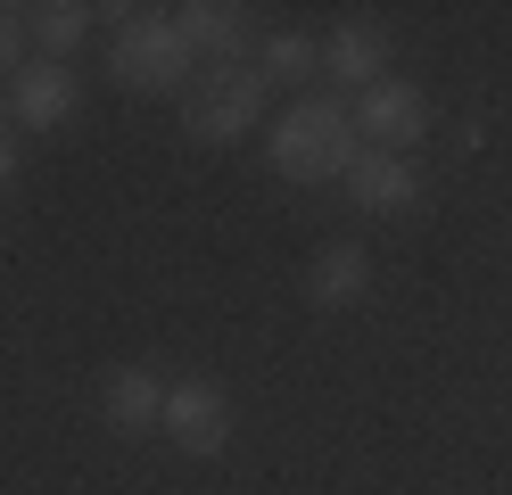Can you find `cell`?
Wrapping results in <instances>:
<instances>
[{
  "mask_svg": "<svg viewBox=\"0 0 512 495\" xmlns=\"http://www.w3.org/2000/svg\"><path fill=\"white\" fill-rule=\"evenodd\" d=\"M190 58H215V66H240L248 58V9L240 0H190V9H174Z\"/></svg>",
  "mask_w": 512,
  "mask_h": 495,
  "instance_id": "cell-8",
  "label": "cell"
},
{
  "mask_svg": "<svg viewBox=\"0 0 512 495\" xmlns=\"http://www.w3.org/2000/svg\"><path fill=\"white\" fill-rule=\"evenodd\" d=\"M347 116H356V141H364V149H397V157H405V149L430 132V99H422V83L380 75L372 91H356V108H347Z\"/></svg>",
  "mask_w": 512,
  "mask_h": 495,
  "instance_id": "cell-4",
  "label": "cell"
},
{
  "mask_svg": "<svg viewBox=\"0 0 512 495\" xmlns=\"http://www.w3.org/2000/svg\"><path fill=\"white\" fill-rule=\"evenodd\" d=\"M108 75H116L124 91H141V99L182 91V83H190V42H182L174 9H124L116 42H108Z\"/></svg>",
  "mask_w": 512,
  "mask_h": 495,
  "instance_id": "cell-2",
  "label": "cell"
},
{
  "mask_svg": "<svg viewBox=\"0 0 512 495\" xmlns=\"http://www.w3.org/2000/svg\"><path fill=\"white\" fill-rule=\"evenodd\" d=\"M100 413H108L116 438H141V429L166 421V380L141 372V363H124V372H108V388H100Z\"/></svg>",
  "mask_w": 512,
  "mask_h": 495,
  "instance_id": "cell-10",
  "label": "cell"
},
{
  "mask_svg": "<svg viewBox=\"0 0 512 495\" xmlns=\"http://www.w3.org/2000/svg\"><path fill=\"white\" fill-rule=\"evenodd\" d=\"M157 429H166L182 454L207 462V454L232 446V396H223L215 380H174V388H166V421H157Z\"/></svg>",
  "mask_w": 512,
  "mask_h": 495,
  "instance_id": "cell-5",
  "label": "cell"
},
{
  "mask_svg": "<svg viewBox=\"0 0 512 495\" xmlns=\"http://www.w3.org/2000/svg\"><path fill=\"white\" fill-rule=\"evenodd\" d=\"M339 182H347V198H356L364 215H405L413 198H422V174H413V157H397V149H364Z\"/></svg>",
  "mask_w": 512,
  "mask_h": 495,
  "instance_id": "cell-7",
  "label": "cell"
},
{
  "mask_svg": "<svg viewBox=\"0 0 512 495\" xmlns=\"http://www.w3.org/2000/svg\"><path fill=\"white\" fill-rule=\"evenodd\" d=\"M265 157H273L281 182H339L347 165L364 157V141H356V116H347L339 99H298V108L273 116Z\"/></svg>",
  "mask_w": 512,
  "mask_h": 495,
  "instance_id": "cell-1",
  "label": "cell"
},
{
  "mask_svg": "<svg viewBox=\"0 0 512 495\" xmlns=\"http://www.w3.org/2000/svg\"><path fill=\"white\" fill-rule=\"evenodd\" d=\"M25 33L67 66V58L83 50V33H91V9H83V0H42V9H25Z\"/></svg>",
  "mask_w": 512,
  "mask_h": 495,
  "instance_id": "cell-13",
  "label": "cell"
},
{
  "mask_svg": "<svg viewBox=\"0 0 512 495\" xmlns=\"http://www.w3.org/2000/svg\"><path fill=\"white\" fill-rule=\"evenodd\" d=\"M256 75L265 83H314L323 75V42L314 33H265L256 42Z\"/></svg>",
  "mask_w": 512,
  "mask_h": 495,
  "instance_id": "cell-12",
  "label": "cell"
},
{
  "mask_svg": "<svg viewBox=\"0 0 512 495\" xmlns=\"http://www.w3.org/2000/svg\"><path fill=\"white\" fill-rule=\"evenodd\" d=\"M364 289H372V248H364V240H331V248H314V264H306V297H314L323 314L356 306Z\"/></svg>",
  "mask_w": 512,
  "mask_h": 495,
  "instance_id": "cell-9",
  "label": "cell"
},
{
  "mask_svg": "<svg viewBox=\"0 0 512 495\" xmlns=\"http://www.w3.org/2000/svg\"><path fill=\"white\" fill-rule=\"evenodd\" d=\"M265 99H273V83L256 75V58H240V66H207V75L182 91V132H190V141H207V149L248 141L256 116H265Z\"/></svg>",
  "mask_w": 512,
  "mask_h": 495,
  "instance_id": "cell-3",
  "label": "cell"
},
{
  "mask_svg": "<svg viewBox=\"0 0 512 495\" xmlns=\"http://www.w3.org/2000/svg\"><path fill=\"white\" fill-rule=\"evenodd\" d=\"M17 165H25V149H17V124H0V190L17 182Z\"/></svg>",
  "mask_w": 512,
  "mask_h": 495,
  "instance_id": "cell-15",
  "label": "cell"
},
{
  "mask_svg": "<svg viewBox=\"0 0 512 495\" xmlns=\"http://www.w3.org/2000/svg\"><path fill=\"white\" fill-rule=\"evenodd\" d=\"M17 50H25V9H0V83L17 75Z\"/></svg>",
  "mask_w": 512,
  "mask_h": 495,
  "instance_id": "cell-14",
  "label": "cell"
},
{
  "mask_svg": "<svg viewBox=\"0 0 512 495\" xmlns=\"http://www.w3.org/2000/svg\"><path fill=\"white\" fill-rule=\"evenodd\" d=\"M75 108H83L75 66L42 58V66H17V75H9V124H17V132H58Z\"/></svg>",
  "mask_w": 512,
  "mask_h": 495,
  "instance_id": "cell-6",
  "label": "cell"
},
{
  "mask_svg": "<svg viewBox=\"0 0 512 495\" xmlns=\"http://www.w3.org/2000/svg\"><path fill=\"white\" fill-rule=\"evenodd\" d=\"M323 75L331 83H356V91H372L380 75H389V42H380L372 17H347L331 42H323Z\"/></svg>",
  "mask_w": 512,
  "mask_h": 495,
  "instance_id": "cell-11",
  "label": "cell"
}]
</instances>
